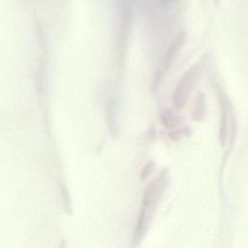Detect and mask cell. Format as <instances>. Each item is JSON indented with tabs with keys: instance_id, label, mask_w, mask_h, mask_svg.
<instances>
[{
	"instance_id": "cell-1",
	"label": "cell",
	"mask_w": 248,
	"mask_h": 248,
	"mask_svg": "<svg viewBox=\"0 0 248 248\" xmlns=\"http://www.w3.org/2000/svg\"><path fill=\"white\" fill-rule=\"evenodd\" d=\"M167 180L166 174H161L160 176L156 177L152 183H150L145 190L143 199H142V207L140 215V220L138 223L137 232H135L136 235L141 233L143 231V227L147 224L150 216L152 215L151 211L154 210L157 201L161 196L165 188V183Z\"/></svg>"
},
{
	"instance_id": "cell-10",
	"label": "cell",
	"mask_w": 248,
	"mask_h": 248,
	"mask_svg": "<svg viewBox=\"0 0 248 248\" xmlns=\"http://www.w3.org/2000/svg\"><path fill=\"white\" fill-rule=\"evenodd\" d=\"M59 248H65V242L63 241V242H61V244H60V247Z\"/></svg>"
},
{
	"instance_id": "cell-3",
	"label": "cell",
	"mask_w": 248,
	"mask_h": 248,
	"mask_svg": "<svg viewBox=\"0 0 248 248\" xmlns=\"http://www.w3.org/2000/svg\"><path fill=\"white\" fill-rule=\"evenodd\" d=\"M218 100L220 106L219 140L221 145L224 146L228 140V131L230 124V101L226 99V95L221 88L218 89Z\"/></svg>"
},
{
	"instance_id": "cell-6",
	"label": "cell",
	"mask_w": 248,
	"mask_h": 248,
	"mask_svg": "<svg viewBox=\"0 0 248 248\" xmlns=\"http://www.w3.org/2000/svg\"><path fill=\"white\" fill-rule=\"evenodd\" d=\"M160 121L164 127L174 129L180 124L181 119L170 109H165L160 113Z\"/></svg>"
},
{
	"instance_id": "cell-4",
	"label": "cell",
	"mask_w": 248,
	"mask_h": 248,
	"mask_svg": "<svg viewBox=\"0 0 248 248\" xmlns=\"http://www.w3.org/2000/svg\"><path fill=\"white\" fill-rule=\"evenodd\" d=\"M186 41V32L185 31H180L176 37L170 42L169 47L167 48L165 55H164V60L163 64L166 70H169L170 67L171 66L173 60L177 56L179 50L183 46L184 43Z\"/></svg>"
},
{
	"instance_id": "cell-7",
	"label": "cell",
	"mask_w": 248,
	"mask_h": 248,
	"mask_svg": "<svg viewBox=\"0 0 248 248\" xmlns=\"http://www.w3.org/2000/svg\"><path fill=\"white\" fill-rule=\"evenodd\" d=\"M108 125L111 134L117 132V108L116 102L114 99H110L108 104Z\"/></svg>"
},
{
	"instance_id": "cell-8",
	"label": "cell",
	"mask_w": 248,
	"mask_h": 248,
	"mask_svg": "<svg viewBox=\"0 0 248 248\" xmlns=\"http://www.w3.org/2000/svg\"><path fill=\"white\" fill-rule=\"evenodd\" d=\"M189 134V129L188 127H182V128H177L173 129L169 133V137L172 140H181L184 136H187Z\"/></svg>"
},
{
	"instance_id": "cell-2",
	"label": "cell",
	"mask_w": 248,
	"mask_h": 248,
	"mask_svg": "<svg viewBox=\"0 0 248 248\" xmlns=\"http://www.w3.org/2000/svg\"><path fill=\"white\" fill-rule=\"evenodd\" d=\"M200 73V63L194 64L191 68L186 70L179 78L173 92H172V105L176 110L182 109L189 99V95L196 83L197 78Z\"/></svg>"
},
{
	"instance_id": "cell-9",
	"label": "cell",
	"mask_w": 248,
	"mask_h": 248,
	"mask_svg": "<svg viewBox=\"0 0 248 248\" xmlns=\"http://www.w3.org/2000/svg\"><path fill=\"white\" fill-rule=\"evenodd\" d=\"M162 79H163V71L159 68L155 72L153 81H152V84H151V87H152L153 91H156L159 88V86L162 82Z\"/></svg>"
},
{
	"instance_id": "cell-5",
	"label": "cell",
	"mask_w": 248,
	"mask_h": 248,
	"mask_svg": "<svg viewBox=\"0 0 248 248\" xmlns=\"http://www.w3.org/2000/svg\"><path fill=\"white\" fill-rule=\"evenodd\" d=\"M205 115H206V99L202 92H199L195 97L191 117L194 121L200 122L204 119Z\"/></svg>"
}]
</instances>
